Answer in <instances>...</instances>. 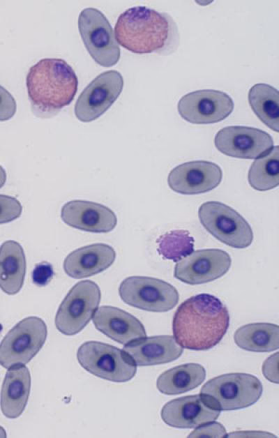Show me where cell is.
Returning a JSON list of instances; mask_svg holds the SVG:
<instances>
[{"label":"cell","instance_id":"obj_1","mask_svg":"<svg viewBox=\"0 0 279 438\" xmlns=\"http://www.w3.org/2000/svg\"><path fill=\"white\" fill-rule=\"evenodd\" d=\"M229 326L227 307L213 295L200 294L190 297L176 309L172 331L182 347L207 350L218 345Z\"/></svg>","mask_w":279,"mask_h":438},{"label":"cell","instance_id":"obj_2","mask_svg":"<svg viewBox=\"0 0 279 438\" xmlns=\"http://www.w3.org/2000/svg\"><path fill=\"white\" fill-rule=\"evenodd\" d=\"M114 37L121 46L140 54H171L180 40L177 25L169 14L142 6L130 8L119 16Z\"/></svg>","mask_w":279,"mask_h":438},{"label":"cell","instance_id":"obj_3","mask_svg":"<svg viewBox=\"0 0 279 438\" xmlns=\"http://www.w3.org/2000/svg\"><path fill=\"white\" fill-rule=\"evenodd\" d=\"M26 84L33 112L38 116L50 117L73 101L78 80L65 60L46 58L29 68Z\"/></svg>","mask_w":279,"mask_h":438},{"label":"cell","instance_id":"obj_4","mask_svg":"<svg viewBox=\"0 0 279 438\" xmlns=\"http://www.w3.org/2000/svg\"><path fill=\"white\" fill-rule=\"evenodd\" d=\"M263 386L255 376L242 372L221 375L205 383L200 394L213 406L223 411L244 409L262 395Z\"/></svg>","mask_w":279,"mask_h":438},{"label":"cell","instance_id":"obj_5","mask_svg":"<svg viewBox=\"0 0 279 438\" xmlns=\"http://www.w3.org/2000/svg\"><path fill=\"white\" fill-rule=\"evenodd\" d=\"M77 358L86 371L111 382H128L137 372L136 364L123 350L101 342H84Z\"/></svg>","mask_w":279,"mask_h":438},{"label":"cell","instance_id":"obj_6","mask_svg":"<svg viewBox=\"0 0 279 438\" xmlns=\"http://www.w3.org/2000/svg\"><path fill=\"white\" fill-rule=\"evenodd\" d=\"M198 216L203 227L222 243L239 249L251 245V227L230 206L216 201L206 202L199 206Z\"/></svg>","mask_w":279,"mask_h":438},{"label":"cell","instance_id":"obj_7","mask_svg":"<svg viewBox=\"0 0 279 438\" xmlns=\"http://www.w3.org/2000/svg\"><path fill=\"white\" fill-rule=\"evenodd\" d=\"M47 335V326L42 319H23L1 340L0 365L8 369L29 363L43 347Z\"/></svg>","mask_w":279,"mask_h":438},{"label":"cell","instance_id":"obj_8","mask_svg":"<svg viewBox=\"0 0 279 438\" xmlns=\"http://www.w3.org/2000/svg\"><path fill=\"white\" fill-rule=\"evenodd\" d=\"M98 285L91 280L75 284L59 307L56 317V328L67 335L81 331L93 317L100 301Z\"/></svg>","mask_w":279,"mask_h":438},{"label":"cell","instance_id":"obj_9","mask_svg":"<svg viewBox=\"0 0 279 438\" xmlns=\"http://www.w3.org/2000/svg\"><path fill=\"white\" fill-rule=\"evenodd\" d=\"M122 301L133 307L156 312H167L179 302V294L171 284L158 278L130 276L120 284Z\"/></svg>","mask_w":279,"mask_h":438},{"label":"cell","instance_id":"obj_10","mask_svg":"<svg viewBox=\"0 0 279 438\" xmlns=\"http://www.w3.org/2000/svg\"><path fill=\"white\" fill-rule=\"evenodd\" d=\"M78 29L86 50L98 64L111 67L118 63L120 48L110 23L100 10L94 8L82 10Z\"/></svg>","mask_w":279,"mask_h":438},{"label":"cell","instance_id":"obj_11","mask_svg":"<svg viewBox=\"0 0 279 438\" xmlns=\"http://www.w3.org/2000/svg\"><path fill=\"white\" fill-rule=\"evenodd\" d=\"M123 87L121 74L114 70L98 75L83 90L75 105V114L90 122L103 114L116 101Z\"/></svg>","mask_w":279,"mask_h":438},{"label":"cell","instance_id":"obj_12","mask_svg":"<svg viewBox=\"0 0 279 438\" xmlns=\"http://www.w3.org/2000/svg\"><path fill=\"white\" fill-rule=\"evenodd\" d=\"M180 116L194 124H210L226 119L234 110L232 98L226 93L203 89L190 92L177 105Z\"/></svg>","mask_w":279,"mask_h":438},{"label":"cell","instance_id":"obj_13","mask_svg":"<svg viewBox=\"0 0 279 438\" xmlns=\"http://www.w3.org/2000/svg\"><path fill=\"white\" fill-rule=\"evenodd\" d=\"M214 144L222 153L238 158L255 159L273 147V140L266 132L253 127L232 126L220 129Z\"/></svg>","mask_w":279,"mask_h":438},{"label":"cell","instance_id":"obj_14","mask_svg":"<svg viewBox=\"0 0 279 438\" xmlns=\"http://www.w3.org/2000/svg\"><path fill=\"white\" fill-rule=\"evenodd\" d=\"M231 264L229 255L223 250H197L176 262L174 277L189 285L203 284L224 275Z\"/></svg>","mask_w":279,"mask_h":438},{"label":"cell","instance_id":"obj_15","mask_svg":"<svg viewBox=\"0 0 279 438\" xmlns=\"http://www.w3.org/2000/svg\"><path fill=\"white\" fill-rule=\"evenodd\" d=\"M221 168L205 160L190 161L175 167L169 174V188L183 195H196L209 192L222 181Z\"/></svg>","mask_w":279,"mask_h":438},{"label":"cell","instance_id":"obj_16","mask_svg":"<svg viewBox=\"0 0 279 438\" xmlns=\"http://www.w3.org/2000/svg\"><path fill=\"white\" fill-rule=\"evenodd\" d=\"M220 413V409L198 394L170 400L162 408L160 416L171 427L193 428L214 421Z\"/></svg>","mask_w":279,"mask_h":438},{"label":"cell","instance_id":"obj_17","mask_svg":"<svg viewBox=\"0 0 279 438\" xmlns=\"http://www.w3.org/2000/svg\"><path fill=\"white\" fill-rule=\"evenodd\" d=\"M61 217L72 227L95 233L109 232L117 223L116 216L110 208L85 200H73L65 204Z\"/></svg>","mask_w":279,"mask_h":438},{"label":"cell","instance_id":"obj_18","mask_svg":"<svg viewBox=\"0 0 279 438\" xmlns=\"http://www.w3.org/2000/svg\"><path fill=\"white\" fill-rule=\"evenodd\" d=\"M93 322L98 331L122 345L146 335L143 324L137 318L113 306L100 307L93 315Z\"/></svg>","mask_w":279,"mask_h":438},{"label":"cell","instance_id":"obj_19","mask_svg":"<svg viewBox=\"0 0 279 438\" xmlns=\"http://www.w3.org/2000/svg\"><path fill=\"white\" fill-rule=\"evenodd\" d=\"M136 365L164 364L176 360L183 348L172 335L144 337L126 344L123 349Z\"/></svg>","mask_w":279,"mask_h":438},{"label":"cell","instance_id":"obj_20","mask_svg":"<svg viewBox=\"0 0 279 438\" xmlns=\"http://www.w3.org/2000/svg\"><path fill=\"white\" fill-rule=\"evenodd\" d=\"M114 248L105 243L88 245L70 252L63 262V269L73 278H83L100 273L114 262Z\"/></svg>","mask_w":279,"mask_h":438},{"label":"cell","instance_id":"obj_21","mask_svg":"<svg viewBox=\"0 0 279 438\" xmlns=\"http://www.w3.org/2000/svg\"><path fill=\"white\" fill-rule=\"evenodd\" d=\"M31 375L26 366L8 368L4 377L0 405L3 414L9 418L19 417L27 405L31 390Z\"/></svg>","mask_w":279,"mask_h":438},{"label":"cell","instance_id":"obj_22","mask_svg":"<svg viewBox=\"0 0 279 438\" xmlns=\"http://www.w3.org/2000/svg\"><path fill=\"white\" fill-rule=\"evenodd\" d=\"M26 257L22 246L9 240L0 246V288L6 294L18 293L26 273Z\"/></svg>","mask_w":279,"mask_h":438},{"label":"cell","instance_id":"obj_23","mask_svg":"<svg viewBox=\"0 0 279 438\" xmlns=\"http://www.w3.org/2000/svg\"><path fill=\"white\" fill-rule=\"evenodd\" d=\"M205 377L206 370L202 365L186 363L163 372L157 379L156 386L162 393L176 395L197 388Z\"/></svg>","mask_w":279,"mask_h":438},{"label":"cell","instance_id":"obj_24","mask_svg":"<svg viewBox=\"0 0 279 438\" xmlns=\"http://www.w3.org/2000/svg\"><path fill=\"white\" fill-rule=\"evenodd\" d=\"M234 340L240 348L250 352H269L279 347V327L271 323H252L239 328Z\"/></svg>","mask_w":279,"mask_h":438},{"label":"cell","instance_id":"obj_25","mask_svg":"<svg viewBox=\"0 0 279 438\" xmlns=\"http://www.w3.org/2000/svg\"><path fill=\"white\" fill-rule=\"evenodd\" d=\"M248 102L255 115L272 130H279V94L273 86L259 83L248 92Z\"/></svg>","mask_w":279,"mask_h":438},{"label":"cell","instance_id":"obj_26","mask_svg":"<svg viewBox=\"0 0 279 438\" xmlns=\"http://www.w3.org/2000/svg\"><path fill=\"white\" fill-rule=\"evenodd\" d=\"M278 146L256 159L248 172V182L255 190L265 191L273 189L279 183Z\"/></svg>","mask_w":279,"mask_h":438},{"label":"cell","instance_id":"obj_27","mask_svg":"<svg viewBox=\"0 0 279 438\" xmlns=\"http://www.w3.org/2000/svg\"><path fill=\"white\" fill-rule=\"evenodd\" d=\"M158 252L165 259L178 262L193 250L194 240L185 230H174L158 240Z\"/></svg>","mask_w":279,"mask_h":438},{"label":"cell","instance_id":"obj_28","mask_svg":"<svg viewBox=\"0 0 279 438\" xmlns=\"http://www.w3.org/2000/svg\"><path fill=\"white\" fill-rule=\"evenodd\" d=\"M22 211L21 203L15 197L0 195V224L18 218Z\"/></svg>","mask_w":279,"mask_h":438},{"label":"cell","instance_id":"obj_29","mask_svg":"<svg viewBox=\"0 0 279 438\" xmlns=\"http://www.w3.org/2000/svg\"><path fill=\"white\" fill-rule=\"evenodd\" d=\"M17 105L15 98L0 85V121L11 119L15 114Z\"/></svg>","mask_w":279,"mask_h":438},{"label":"cell","instance_id":"obj_30","mask_svg":"<svg viewBox=\"0 0 279 438\" xmlns=\"http://www.w3.org/2000/svg\"><path fill=\"white\" fill-rule=\"evenodd\" d=\"M226 436L227 432L224 426L220 423L212 421L211 423L196 428L188 435V437H225Z\"/></svg>","mask_w":279,"mask_h":438},{"label":"cell","instance_id":"obj_31","mask_svg":"<svg viewBox=\"0 0 279 438\" xmlns=\"http://www.w3.org/2000/svg\"><path fill=\"white\" fill-rule=\"evenodd\" d=\"M278 352H276L264 362L262 370L264 377L276 384L278 383Z\"/></svg>","mask_w":279,"mask_h":438},{"label":"cell","instance_id":"obj_32","mask_svg":"<svg viewBox=\"0 0 279 438\" xmlns=\"http://www.w3.org/2000/svg\"><path fill=\"white\" fill-rule=\"evenodd\" d=\"M52 270L49 264H39L33 273L34 283L38 285H45L52 275Z\"/></svg>","mask_w":279,"mask_h":438},{"label":"cell","instance_id":"obj_33","mask_svg":"<svg viewBox=\"0 0 279 438\" xmlns=\"http://www.w3.org/2000/svg\"><path fill=\"white\" fill-rule=\"evenodd\" d=\"M227 436L229 437H267V436L273 437V435L270 433H267L265 432H255V431H248V432H232L229 435H227Z\"/></svg>","mask_w":279,"mask_h":438},{"label":"cell","instance_id":"obj_34","mask_svg":"<svg viewBox=\"0 0 279 438\" xmlns=\"http://www.w3.org/2000/svg\"><path fill=\"white\" fill-rule=\"evenodd\" d=\"M6 181V173L5 169L0 165V188L3 186Z\"/></svg>","mask_w":279,"mask_h":438},{"label":"cell","instance_id":"obj_35","mask_svg":"<svg viewBox=\"0 0 279 438\" xmlns=\"http://www.w3.org/2000/svg\"><path fill=\"white\" fill-rule=\"evenodd\" d=\"M0 437H6V433L4 429L0 426Z\"/></svg>","mask_w":279,"mask_h":438},{"label":"cell","instance_id":"obj_36","mask_svg":"<svg viewBox=\"0 0 279 438\" xmlns=\"http://www.w3.org/2000/svg\"><path fill=\"white\" fill-rule=\"evenodd\" d=\"M2 328H3L2 325L0 324V332L2 331Z\"/></svg>","mask_w":279,"mask_h":438}]
</instances>
